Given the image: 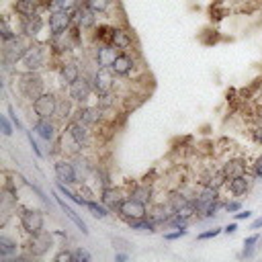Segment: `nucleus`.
Instances as JSON below:
<instances>
[{
	"label": "nucleus",
	"mask_w": 262,
	"mask_h": 262,
	"mask_svg": "<svg viewBox=\"0 0 262 262\" xmlns=\"http://www.w3.org/2000/svg\"><path fill=\"white\" fill-rule=\"evenodd\" d=\"M66 133H68L70 139H72L74 143H78L82 149L90 145V131H88V125H84V123H80V121L74 119V121L68 123Z\"/></svg>",
	"instance_id": "nucleus-14"
},
{
	"label": "nucleus",
	"mask_w": 262,
	"mask_h": 262,
	"mask_svg": "<svg viewBox=\"0 0 262 262\" xmlns=\"http://www.w3.org/2000/svg\"><path fill=\"white\" fill-rule=\"evenodd\" d=\"M8 115H10V121L14 123V127H16V129H23V125H20V119H18V115L14 113V106H8Z\"/></svg>",
	"instance_id": "nucleus-46"
},
{
	"label": "nucleus",
	"mask_w": 262,
	"mask_h": 262,
	"mask_svg": "<svg viewBox=\"0 0 262 262\" xmlns=\"http://www.w3.org/2000/svg\"><path fill=\"white\" fill-rule=\"evenodd\" d=\"M186 233H188L186 227H176V231H168V233H164V239H166V242H174V239L184 237Z\"/></svg>",
	"instance_id": "nucleus-38"
},
{
	"label": "nucleus",
	"mask_w": 262,
	"mask_h": 262,
	"mask_svg": "<svg viewBox=\"0 0 262 262\" xmlns=\"http://www.w3.org/2000/svg\"><path fill=\"white\" fill-rule=\"evenodd\" d=\"M59 80H61V84L63 86H70L72 82H76L80 76H82V72H80V66H78V61L76 59H63L61 63H59Z\"/></svg>",
	"instance_id": "nucleus-17"
},
{
	"label": "nucleus",
	"mask_w": 262,
	"mask_h": 262,
	"mask_svg": "<svg viewBox=\"0 0 262 262\" xmlns=\"http://www.w3.org/2000/svg\"><path fill=\"white\" fill-rule=\"evenodd\" d=\"M72 98H59V102H57V111H55V119H59V121H68L70 117H74L72 115Z\"/></svg>",
	"instance_id": "nucleus-29"
},
{
	"label": "nucleus",
	"mask_w": 262,
	"mask_h": 262,
	"mask_svg": "<svg viewBox=\"0 0 262 262\" xmlns=\"http://www.w3.org/2000/svg\"><path fill=\"white\" fill-rule=\"evenodd\" d=\"M151 194H154L151 186H149L147 182H143V184H137V186H133L129 196H135V199H139V201H143V203H149V201H151Z\"/></svg>",
	"instance_id": "nucleus-30"
},
{
	"label": "nucleus",
	"mask_w": 262,
	"mask_h": 262,
	"mask_svg": "<svg viewBox=\"0 0 262 262\" xmlns=\"http://www.w3.org/2000/svg\"><path fill=\"white\" fill-rule=\"evenodd\" d=\"M117 215L123 221H133V219L147 217V203H143V201H139L135 196H127V199H123Z\"/></svg>",
	"instance_id": "nucleus-5"
},
{
	"label": "nucleus",
	"mask_w": 262,
	"mask_h": 262,
	"mask_svg": "<svg viewBox=\"0 0 262 262\" xmlns=\"http://www.w3.org/2000/svg\"><path fill=\"white\" fill-rule=\"evenodd\" d=\"M12 125H14V123H10V119H8L6 115H0V127H2V133H4L6 137L12 135Z\"/></svg>",
	"instance_id": "nucleus-40"
},
{
	"label": "nucleus",
	"mask_w": 262,
	"mask_h": 262,
	"mask_svg": "<svg viewBox=\"0 0 262 262\" xmlns=\"http://www.w3.org/2000/svg\"><path fill=\"white\" fill-rule=\"evenodd\" d=\"M18 90H20V94L25 96V98H29L31 102L35 100V98H39L43 92H45V82H43V78L39 76V72H23L20 76H18Z\"/></svg>",
	"instance_id": "nucleus-3"
},
{
	"label": "nucleus",
	"mask_w": 262,
	"mask_h": 262,
	"mask_svg": "<svg viewBox=\"0 0 262 262\" xmlns=\"http://www.w3.org/2000/svg\"><path fill=\"white\" fill-rule=\"evenodd\" d=\"M221 170H223L225 178L229 180V178H235V176L246 174V172H248V162H246L244 158H229V160L223 162Z\"/></svg>",
	"instance_id": "nucleus-21"
},
{
	"label": "nucleus",
	"mask_w": 262,
	"mask_h": 262,
	"mask_svg": "<svg viewBox=\"0 0 262 262\" xmlns=\"http://www.w3.org/2000/svg\"><path fill=\"white\" fill-rule=\"evenodd\" d=\"M72 256H74V262H90V260H92L90 252H88V250H84L82 246L74 248V250H72Z\"/></svg>",
	"instance_id": "nucleus-36"
},
{
	"label": "nucleus",
	"mask_w": 262,
	"mask_h": 262,
	"mask_svg": "<svg viewBox=\"0 0 262 262\" xmlns=\"http://www.w3.org/2000/svg\"><path fill=\"white\" fill-rule=\"evenodd\" d=\"M260 119H262V108H260Z\"/></svg>",
	"instance_id": "nucleus-53"
},
{
	"label": "nucleus",
	"mask_w": 262,
	"mask_h": 262,
	"mask_svg": "<svg viewBox=\"0 0 262 262\" xmlns=\"http://www.w3.org/2000/svg\"><path fill=\"white\" fill-rule=\"evenodd\" d=\"M260 242V235L258 233H254V235H248L246 239H244V248H256V244Z\"/></svg>",
	"instance_id": "nucleus-44"
},
{
	"label": "nucleus",
	"mask_w": 262,
	"mask_h": 262,
	"mask_svg": "<svg viewBox=\"0 0 262 262\" xmlns=\"http://www.w3.org/2000/svg\"><path fill=\"white\" fill-rule=\"evenodd\" d=\"M127 258H129L127 254H115V260H117V262H125Z\"/></svg>",
	"instance_id": "nucleus-52"
},
{
	"label": "nucleus",
	"mask_w": 262,
	"mask_h": 262,
	"mask_svg": "<svg viewBox=\"0 0 262 262\" xmlns=\"http://www.w3.org/2000/svg\"><path fill=\"white\" fill-rule=\"evenodd\" d=\"M233 217H235V221H244V219H250V217H252V211H244V209H239L237 213H233Z\"/></svg>",
	"instance_id": "nucleus-48"
},
{
	"label": "nucleus",
	"mask_w": 262,
	"mask_h": 262,
	"mask_svg": "<svg viewBox=\"0 0 262 262\" xmlns=\"http://www.w3.org/2000/svg\"><path fill=\"white\" fill-rule=\"evenodd\" d=\"M252 174H254L256 178H262V154L254 160V164H252Z\"/></svg>",
	"instance_id": "nucleus-43"
},
{
	"label": "nucleus",
	"mask_w": 262,
	"mask_h": 262,
	"mask_svg": "<svg viewBox=\"0 0 262 262\" xmlns=\"http://www.w3.org/2000/svg\"><path fill=\"white\" fill-rule=\"evenodd\" d=\"M74 25V14L68 10H53L49 12L47 18V29L51 35H61L66 31H70V27Z\"/></svg>",
	"instance_id": "nucleus-10"
},
{
	"label": "nucleus",
	"mask_w": 262,
	"mask_h": 262,
	"mask_svg": "<svg viewBox=\"0 0 262 262\" xmlns=\"http://www.w3.org/2000/svg\"><path fill=\"white\" fill-rule=\"evenodd\" d=\"M18 252V244H16V239H12V237H8V235H0V256L2 258H10V256H14Z\"/></svg>",
	"instance_id": "nucleus-27"
},
{
	"label": "nucleus",
	"mask_w": 262,
	"mask_h": 262,
	"mask_svg": "<svg viewBox=\"0 0 262 262\" xmlns=\"http://www.w3.org/2000/svg\"><path fill=\"white\" fill-rule=\"evenodd\" d=\"M53 196H55V203L61 207V211H63V213L74 221V225H76V227L86 235V233H88V225H86V221H84V219H82V217H80V215H78L70 205H66V201L59 196V190H57V188H53Z\"/></svg>",
	"instance_id": "nucleus-22"
},
{
	"label": "nucleus",
	"mask_w": 262,
	"mask_h": 262,
	"mask_svg": "<svg viewBox=\"0 0 262 262\" xmlns=\"http://www.w3.org/2000/svg\"><path fill=\"white\" fill-rule=\"evenodd\" d=\"M188 201H192V199H186V196H184L180 190H174V192H170V196H168V207H170V209L176 213V211H178L180 207H184Z\"/></svg>",
	"instance_id": "nucleus-33"
},
{
	"label": "nucleus",
	"mask_w": 262,
	"mask_h": 262,
	"mask_svg": "<svg viewBox=\"0 0 262 262\" xmlns=\"http://www.w3.org/2000/svg\"><path fill=\"white\" fill-rule=\"evenodd\" d=\"M92 92H94L92 80H90V78H86L84 74H82L76 82H72V84L68 86V96H70L76 104H86V102L90 100Z\"/></svg>",
	"instance_id": "nucleus-7"
},
{
	"label": "nucleus",
	"mask_w": 262,
	"mask_h": 262,
	"mask_svg": "<svg viewBox=\"0 0 262 262\" xmlns=\"http://www.w3.org/2000/svg\"><path fill=\"white\" fill-rule=\"evenodd\" d=\"M111 244L117 250H131V244L127 239H123V237H111Z\"/></svg>",
	"instance_id": "nucleus-41"
},
{
	"label": "nucleus",
	"mask_w": 262,
	"mask_h": 262,
	"mask_svg": "<svg viewBox=\"0 0 262 262\" xmlns=\"http://www.w3.org/2000/svg\"><path fill=\"white\" fill-rule=\"evenodd\" d=\"M68 186H70V184H63V182H59V180H57V184H55V188L59 190V194L68 196V199H70V201H74L76 205H82V207H86V203H88V201H86V199H82V196H78L76 192H72Z\"/></svg>",
	"instance_id": "nucleus-32"
},
{
	"label": "nucleus",
	"mask_w": 262,
	"mask_h": 262,
	"mask_svg": "<svg viewBox=\"0 0 262 262\" xmlns=\"http://www.w3.org/2000/svg\"><path fill=\"white\" fill-rule=\"evenodd\" d=\"M57 102L59 98L53 94V92H43L39 98L33 100V113L37 119H53L55 117V111H57Z\"/></svg>",
	"instance_id": "nucleus-4"
},
{
	"label": "nucleus",
	"mask_w": 262,
	"mask_h": 262,
	"mask_svg": "<svg viewBox=\"0 0 262 262\" xmlns=\"http://www.w3.org/2000/svg\"><path fill=\"white\" fill-rule=\"evenodd\" d=\"M84 4H86L94 14H102V12L108 10L111 0H84Z\"/></svg>",
	"instance_id": "nucleus-35"
},
{
	"label": "nucleus",
	"mask_w": 262,
	"mask_h": 262,
	"mask_svg": "<svg viewBox=\"0 0 262 262\" xmlns=\"http://www.w3.org/2000/svg\"><path fill=\"white\" fill-rule=\"evenodd\" d=\"M127 225L135 231H149L154 233L156 231V221L151 217H141V219H133V221H127Z\"/></svg>",
	"instance_id": "nucleus-28"
},
{
	"label": "nucleus",
	"mask_w": 262,
	"mask_h": 262,
	"mask_svg": "<svg viewBox=\"0 0 262 262\" xmlns=\"http://www.w3.org/2000/svg\"><path fill=\"white\" fill-rule=\"evenodd\" d=\"M108 43H113L117 49H121V51H127L131 45H133V37H131V33L127 31V29H123V27H113V33H111V41Z\"/></svg>",
	"instance_id": "nucleus-23"
},
{
	"label": "nucleus",
	"mask_w": 262,
	"mask_h": 262,
	"mask_svg": "<svg viewBox=\"0 0 262 262\" xmlns=\"http://www.w3.org/2000/svg\"><path fill=\"white\" fill-rule=\"evenodd\" d=\"M86 209L96 217V219H104V217H108V213H111V209L100 201V203H96V201H88L86 203Z\"/></svg>",
	"instance_id": "nucleus-31"
},
{
	"label": "nucleus",
	"mask_w": 262,
	"mask_h": 262,
	"mask_svg": "<svg viewBox=\"0 0 262 262\" xmlns=\"http://www.w3.org/2000/svg\"><path fill=\"white\" fill-rule=\"evenodd\" d=\"M53 172H55V178L63 184H76L78 182V172H76V166H74V160H55L53 162Z\"/></svg>",
	"instance_id": "nucleus-13"
},
{
	"label": "nucleus",
	"mask_w": 262,
	"mask_h": 262,
	"mask_svg": "<svg viewBox=\"0 0 262 262\" xmlns=\"http://www.w3.org/2000/svg\"><path fill=\"white\" fill-rule=\"evenodd\" d=\"M33 131H35L41 139L53 141V139H55V133H57V127H55V123H53L51 119H37V121L33 123Z\"/></svg>",
	"instance_id": "nucleus-24"
},
{
	"label": "nucleus",
	"mask_w": 262,
	"mask_h": 262,
	"mask_svg": "<svg viewBox=\"0 0 262 262\" xmlns=\"http://www.w3.org/2000/svg\"><path fill=\"white\" fill-rule=\"evenodd\" d=\"M18 221H20V227L27 235L43 231V225H45L43 211H39V209H23L18 215Z\"/></svg>",
	"instance_id": "nucleus-8"
},
{
	"label": "nucleus",
	"mask_w": 262,
	"mask_h": 262,
	"mask_svg": "<svg viewBox=\"0 0 262 262\" xmlns=\"http://www.w3.org/2000/svg\"><path fill=\"white\" fill-rule=\"evenodd\" d=\"M41 6H43V0H14L12 10L18 16H31V14H37Z\"/></svg>",
	"instance_id": "nucleus-26"
},
{
	"label": "nucleus",
	"mask_w": 262,
	"mask_h": 262,
	"mask_svg": "<svg viewBox=\"0 0 262 262\" xmlns=\"http://www.w3.org/2000/svg\"><path fill=\"white\" fill-rule=\"evenodd\" d=\"M123 199H125V194H123V190L121 188H117V186H102V190H100V201L111 209V211H119V207H121V203H123Z\"/></svg>",
	"instance_id": "nucleus-19"
},
{
	"label": "nucleus",
	"mask_w": 262,
	"mask_h": 262,
	"mask_svg": "<svg viewBox=\"0 0 262 262\" xmlns=\"http://www.w3.org/2000/svg\"><path fill=\"white\" fill-rule=\"evenodd\" d=\"M119 78H127L133 70H135V57L131 55V53H127V51H121L119 55H117V59H115V63H113V68H111Z\"/></svg>",
	"instance_id": "nucleus-20"
},
{
	"label": "nucleus",
	"mask_w": 262,
	"mask_h": 262,
	"mask_svg": "<svg viewBox=\"0 0 262 262\" xmlns=\"http://www.w3.org/2000/svg\"><path fill=\"white\" fill-rule=\"evenodd\" d=\"M260 227H262V217H258V219H254L250 223V229H260Z\"/></svg>",
	"instance_id": "nucleus-51"
},
{
	"label": "nucleus",
	"mask_w": 262,
	"mask_h": 262,
	"mask_svg": "<svg viewBox=\"0 0 262 262\" xmlns=\"http://www.w3.org/2000/svg\"><path fill=\"white\" fill-rule=\"evenodd\" d=\"M0 35H2V41H10V39L16 37V31L10 29V25H8L6 18H2V23H0Z\"/></svg>",
	"instance_id": "nucleus-37"
},
{
	"label": "nucleus",
	"mask_w": 262,
	"mask_h": 262,
	"mask_svg": "<svg viewBox=\"0 0 262 262\" xmlns=\"http://www.w3.org/2000/svg\"><path fill=\"white\" fill-rule=\"evenodd\" d=\"M121 53V49H117L113 43H100L94 47V63L96 68H113L117 55Z\"/></svg>",
	"instance_id": "nucleus-12"
},
{
	"label": "nucleus",
	"mask_w": 262,
	"mask_h": 262,
	"mask_svg": "<svg viewBox=\"0 0 262 262\" xmlns=\"http://www.w3.org/2000/svg\"><path fill=\"white\" fill-rule=\"evenodd\" d=\"M72 14H74V25H76L78 29L86 31V29H94V27H96V14H94L86 4L78 6Z\"/></svg>",
	"instance_id": "nucleus-18"
},
{
	"label": "nucleus",
	"mask_w": 262,
	"mask_h": 262,
	"mask_svg": "<svg viewBox=\"0 0 262 262\" xmlns=\"http://www.w3.org/2000/svg\"><path fill=\"white\" fill-rule=\"evenodd\" d=\"M223 231V227H211V229H207V231H201L199 235H196V239H211V237H217L219 233Z\"/></svg>",
	"instance_id": "nucleus-39"
},
{
	"label": "nucleus",
	"mask_w": 262,
	"mask_h": 262,
	"mask_svg": "<svg viewBox=\"0 0 262 262\" xmlns=\"http://www.w3.org/2000/svg\"><path fill=\"white\" fill-rule=\"evenodd\" d=\"M43 27H45V20H43V16L39 12L31 14V16H20V33L25 37H29V39H35L41 33Z\"/></svg>",
	"instance_id": "nucleus-16"
},
{
	"label": "nucleus",
	"mask_w": 262,
	"mask_h": 262,
	"mask_svg": "<svg viewBox=\"0 0 262 262\" xmlns=\"http://www.w3.org/2000/svg\"><path fill=\"white\" fill-rule=\"evenodd\" d=\"M115 72L111 68H96L94 74H92V86H94V94H104V92H111L115 90L117 86V80H115Z\"/></svg>",
	"instance_id": "nucleus-9"
},
{
	"label": "nucleus",
	"mask_w": 262,
	"mask_h": 262,
	"mask_svg": "<svg viewBox=\"0 0 262 262\" xmlns=\"http://www.w3.org/2000/svg\"><path fill=\"white\" fill-rule=\"evenodd\" d=\"M225 186H227V190H229L233 196H242V194H246V192L250 190V186H252V178H250L248 174H242V176L229 178Z\"/></svg>",
	"instance_id": "nucleus-25"
},
{
	"label": "nucleus",
	"mask_w": 262,
	"mask_h": 262,
	"mask_svg": "<svg viewBox=\"0 0 262 262\" xmlns=\"http://www.w3.org/2000/svg\"><path fill=\"white\" fill-rule=\"evenodd\" d=\"M254 254H256V248H244L242 254H239V258H252Z\"/></svg>",
	"instance_id": "nucleus-49"
},
{
	"label": "nucleus",
	"mask_w": 262,
	"mask_h": 262,
	"mask_svg": "<svg viewBox=\"0 0 262 262\" xmlns=\"http://www.w3.org/2000/svg\"><path fill=\"white\" fill-rule=\"evenodd\" d=\"M27 135H29V143H31V147H33V154H35L37 158H43V151H41V147L37 145V141L33 139V135H31V133H27Z\"/></svg>",
	"instance_id": "nucleus-47"
},
{
	"label": "nucleus",
	"mask_w": 262,
	"mask_h": 262,
	"mask_svg": "<svg viewBox=\"0 0 262 262\" xmlns=\"http://www.w3.org/2000/svg\"><path fill=\"white\" fill-rule=\"evenodd\" d=\"M235 231H237V223H229V225L223 227V233H227V235H231V233H235Z\"/></svg>",
	"instance_id": "nucleus-50"
},
{
	"label": "nucleus",
	"mask_w": 262,
	"mask_h": 262,
	"mask_svg": "<svg viewBox=\"0 0 262 262\" xmlns=\"http://www.w3.org/2000/svg\"><path fill=\"white\" fill-rule=\"evenodd\" d=\"M102 113H104V111H102L100 106L80 104L78 111H76V115H74V119L80 121V123H84V125H88V127H94V125H98V123L102 121Z\"/></svg>",
	"instance_id": "nucleus-15"
},
{
	"label": "nucleus",
	"mask_w": 262,
	"mask_h": 262,
	"mask_svg": "<svg viewBox=\"0 0 262 262\" xmlns=\"http://www.w3.org/2000/svg\"><path fill=\"white\" fill-rule=\"evenodd\" d=\"M68 260H74L72 252H68V250H61L59 254H55V262H68Z\"/></svg>",
	"instance_id": "nucleus-45"
},
{
	"label": "nucleus",
	"mask_w": 262,
	"mask_h": 262,
	"mask_svg": "<svg viewBox=\"0 0 262 262\" xmlns=\"http://www.w3.org/2000/svg\"><path fill=\"white\" fill-rule=\"evenodd\" d=\"M47 55H49V49L45 43H31L27 47V53L20 59V66L25 68V72H39L47 66Z\"/></svg>",
	"instance_id": "nucleus-2"
},
{
	"label": "nucleus",
	"mask_w": 262,
	"mask_h": 262,
	"mask_svg": "<svg viewBox=\"0 0 262 262\" xmlns=\"http://www.w3.org/2000/svg\"><path fill=\"white\" fill-rule=\"evenodd\" d=\"M192 203H194L196 219H211L215 211L223 207V203H219V188L213 186H203V190L192 199Z\"/></svg>",
	"instance_id": "nucleus-1"
},
{
	"label": "nucleus",
	"mask_w": 262,
	"mask_h": 262,
	"mask_svg": "<svg viewBox=\"0 0 262 262\" xmlns=\"http://www.w3.org/2000/svg\"><path fill=\"white\" fill-rule=\"evenodd\" d=\"M27 43L20 39V37H14L10 41H4V47H2V57H4V63H10V66H16L20 63L23 55L27 53Z\"/></svg>",
	"instance_id": "nucleus-11"
},
{
	"label": "nucleus",
	"mask_w": 262,
	"mask_h": 262,
	"mask_svg": "<svg viewBox=\"0 0 262 262\" xmlns=\"http://www.w3.org/2000/svg\"><path fill=\"white\" fill-rule=\"evenodd\" d=\"M239 209H242L239 201H225L223 203V211H227V213H237Z\"/></svg>",
	"instance_id": "nucleus-42"
},
{
	"label": "nucleus",
	"mask_w": 262,
	"mask_h": 262,
	"mask_svg": "<svg viewBox=\"0 0 262 262\" xmlns=\"http://www.w3.org/2000/svg\"><path fill=\"white\" fill-rule=\"evenodd\" d=\"M53 235L55 233H49V231H39V233H33L29 235V242H27V254L31 258H41L49 252V248L53 246Z\"/></svg>",
	"instance_id": "nucleus-6"
},
{
	"label": "nucleus",
	"mask_w": 262,
	"mask_h": 262,
	"mask_svg": "<svg viewBox=\"0 0 262 262\" xmlns=\"http://www.w3.org/2000/svg\"><path fill=\"white\" fill-rule=\"evenodd\" d=\"M117 92L115 90H111V92H104V94H98V106L102 108V111H108V108H113L115 106V102H117Z\"/></svg>",
	"instance_id": "nucleus-34"
}]
</instances>
